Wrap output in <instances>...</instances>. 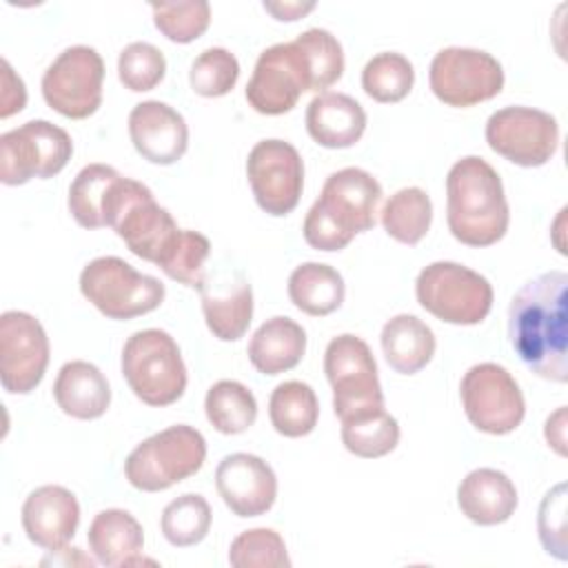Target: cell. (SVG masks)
I'll return each mask as SVG.
<instances>
[{"label": "cell", "instance_id": "7bdbcfd3", "mask_svg": "<svg viewBox=\"0 0 568 568\" xmlns=\"http://www.w3.org/2000/svg\"><path fill=\"white\" fill-rule=\"evenodd\" d=\"M546 442H548V446H552L555 450H557V455H566V437H564V433H566V408L564 406H559L548 419H546Z\"/></svg>", "mask_w": 568, "mask_h": 568}, {"label": "cell", "instance_id": "8d00e7d4", "mask_svg": "<svg viewBox=\"0 0 568 568\" xmlns=\"http://www.w3.org/2000/svg\"><path fill=\"white\" fill-rule=\"evenodd\" d=\"M151 11L155 29L178 44H189L197 40L211 22V4L204 0L153 2Z\"/></svg>", "mask_w": 568, "mask_h": 568}, {"label": "cell", "instance_id": "d590c367", "mask_svg": "<svg viewBox=\"0 0 568 568\" xmlns=\"http://www.w3.org/2000/svg\"><path fill=\"white\" fill-rule=\"evenodd\" d=\"M211 255V242L206 235L200 231L191 229H180L175 235L173 244L164 253V257L158 262L162 273L184 286L197 288L206 273H204V262Z\"/></svg>", "mask_w": 568, "mask_h": 568}, {"label": "cell", "instance_id": "74e56055", "mask_svg": "<svg viewBox=\"0 0 568 568\" xmlns=\"http://www.w3.org/2000/svg\"><path fill=\"white\" fill-rule=\"evenodd\" d=\"M229 561L235 568H288L286 544L273 528H251L240 532L229 548Z\"/></svg>", "mask_w": 568, "mask_h": 568}, {"label": "cell", "instance_id": "f546056e", "mask_svg": "<svg viewBox=\"0 0 568 568\" xmlns=\"http://www.w3.org/2000/svg\"><path fill=\"white\" fill-rule=\"evenodd\" d=\"M120 173L109 164H87L69 186V213L82 229H102L109 191Z\"/></svg>", "mask_w": 568, "mask_h": 568}, {"label": "cell", "instance_id": "836d02e7", "mask_svg": "<svg viewBox=\"0 0 568 568\" xmlns=\"http://www.w3.org/2000/svg\"><path fill=\"white\" fill-rule=\"evenodd\" d=\"M415 84V69L410 60L397 51H382L373 55L362 69V89L368 98L382 104L404 100Z\"/></svg>", "mask_w": 568, "mask_h": 568}, {"label": "cell", "instance_id": "1f68e13d", "mask_svg": "<svg viewBox=\"0 0 568 568\" xmlns=\"http://www.w3.org/2000/svg\"><path fill=\"white\" fill-rule=\"evenodd\" d=\"M342 444L362 459H377L399 444V424L386 408L342 422Z\"/></svg>", "mask_w": 568, "mask_h": 568}, {"label": "cell", "instance_id": "d6986e66", "mask_svg": "<svg viewBox=\"0 0 568 568\" xmlns=\"http://www.w3.org/2000/svg\"><path fill=\"white\" fill-rule=\"evenodd\" d=\"M20 521L31 544L44 550H60L78 530L80 504L69 488L47 484L29 493L22 504Z\"/></svg>", "mask_w": 568, "mask_h": 568}, {"label": "cell", "instance_id": "5b68a950", "mask_svg": "<svg viewBox=\"0 0 568 568\" xmlns=\"http://www.w3.org/2000/svg\"><path fill=\"white\" fill-rule=\"evenodd\" d=\"M204 459V435L189 424H175L146 437L129 453L124 477L138 490L160 493L195 475Z\"/></svg>", "mask_w": 568, "mask_h": 568}, {"label": "cell", "instance_id": "6da1fadb", "mask_svg": "<svg viewBox=\"0 0 568 568\" xmlns=\"http://www.w3.org/2000/svg\"><path fill=\"white\" fill-rule=\"evenodd\" d=\"M568 275L541 273L508 306V337L521 364L550 382L568 379Z\"/></svg>", "mask_w": 568, "mask_h": 568}, {"label": "cell", "instance_id": "e575fe53", "mask_svg": "<svg viewBox=\"0 0 568 568\" xmlns=\"http://www.w3.org/2000/svg\"><path fill=\"white\" fill-rule=\"evenodd\" d=\"M164 539L175 548L200 544L211 528V506L197 493H184L169 501L160 517Z\"/></svg>", "mask_w": 568, "mask_h": 568}, {"label": "cell", "instance_id": "8992f818", "mask_svg": "<svg viewBox=\"0 0 568 568\" xmlns=\"http://www.w3.org/2000/svg\"><path fill=\"white\" fill-rule=\"evenodd\" d=\"M422 308L446 324L475 326L493 308V286L477 271L457 262H433L415 280Z\"/></svg>", "mask_w": 568, "mask_h": 568}, {"label": "cell", "instance_id": "d4e9b609", "mask_svg": "<svg viewBox=\"0 0 568 568\" xmlns=\"http://www.w3.org/2000/svg\"><path fill=\"white\" fill-rule=\"evenodd\" d=\"M89 550L102 566L138 564L144 548V530L140 521L122 508L100 510L87 532Z\"/></svg>", "mask_w": 568, "mask_h": 568}, {"label": "cell", "instance_id": "7c38bea8", "mask_svg": "<svg viewBox=\"0 0 568 568\" xmlns=\"http://www.w3.org/2000/svg\"><path fill=\"white\" fill-rule=\"evenodd\" d=\"M468 422L488 435L513 433L526 415V402L515 377L495 362L470 366L459 384Z\"/></svg>", "mask_w": 568, "mask_h": 568}, {"label": "cell", "instance_id": "ab89813d", "mask_svg": "<svg viewBox=\"0 0 568 568\" xmlns=\"http://www.w3.org/2000/svg\"><path fill=\"white\" fill-rule=\"evenodd\" d=\"M166 73L164 53L151 42H131L120 51L118 78L129 91H151Z\"/></svg>", "mask_w": 568, "mask_h": 568}, {"label": "cell", "instance_id": "3957f363", "mask_svg": "<svg viewBox=\"0 0 568 568\" xmlns=\"http://www.w3.org/2000/svg\"><path fill=\"white\" fill-rule=\"evenodd\" d=\"M382 184L364 169L346 166L331 173L304 217V240L315 251H342L357 233L375 226Z\"/></svg>", "mask_w": 568, "mask_h": 568}, {"label": "cell", "instance_id": "30bf717a", "mask_svg": "<svg viewBox=\"0 0 568 568\" xmlns=\"http://www.w3.org/2000/svg\"><path fill=\"white\" fill-rule=\"evenodd\" d=\"M428 82L439 102L464 109L499 95L504 89V69L488 51L446 47L435 53Z\"/></svg>", "mask_w": 568, "mask_h": 568}, {"label": "cell", "instance_id": "cb8c5ba5", "mask_svg": "<svg viewBox=\"0 0 568 568\" xmlns=\"http://www.w3.org/2000/svg\"><path fill=\"white\" fill-rule=\"evenodd\" d=\"M248 359L262 375L295 368L306 353V331L286 315H275L257 326L248 342Z\"/></svg>", "mask_w": 568, "mask_h": 568}, {"label": "cell", "instance_id": "7a4b0ae2", "mask_svg": "<svg viewBox=\"0 0 568 568\" xmlns=\"http://www.w3.org/2000/svg\"><path fill=\"white\" fill-rule=\"evenodd\" d=\"M446 222L453 237L466 246L499 242L510 222V209L499 173L479 155L457 160L446 175Z\"/></svg>", "mask_w": 568, "mask_h": 568}, {"label": "cell", "instance_id": "277c9868", "mask_svg": "<svg viewBox=\"0 0 568 568\" xmlns=\"http://www.w3.org/2000/svg\"><path fill=\"white\" fill-rule=\"evenodd\" d=\"M122 375L146 406H171L186 390V366L178 342L162 328L135 331L122 348Z\"/></svg>", "mask_w": 568, "mask_h": 568}, {"label": "cell", "instance_id": "484cf974", "mask_svg": "<svg viewBox=\"0 0 568 568\" xmlns=\"http://www.w3.org/2000/svg\"><path fill=\"white\" fill-rule=\"evenodd\" d=\"M384 357L395 373L415 375L435 355V333L433 328L415 315L399 313L390 317L379 335Z\"/></svg>", "mask_w": 568, "mask_h": 568}, {"label": "cell", "instance_id": "4dcf8cb0", "mask_svg": "<svg viewBox=\"0 0 568 568\" xmlns=\"http://www.w3.org/2000/svg\"><path fill=\"white\" fill-rule=\"evenodd\" d=\"M433 222V202L419 186H406L393 193L382 209L384 231L402 242L417 244L430 229Z\"/></svg>", "mask_w": 568, "mask_h": 568}, {"label": "cell", "instance_id": "60d3db41", "mask_svg": "<svg viewBox=\"0 0 568 568\" xmlns=\"http://www.w3.org/2000/svg\"><path fill=\"white\" fill-rule=\"evenodd\" d=\"M537 530H539V541L544 550L557 559L568 557V541H566V484H557L550 488L541 504H539V515H537Z\"/></svg>", "mask_w": 568, "mask_h": 568}, {"label": "cell", "instance_id": "f1b7e54d", "mask_svg": "<svg viewBox=\"0 0 568 568\" xmlns=\"http://www.w3.org/2000/svg\"><path fill=\"white\" fill-rule=\"evenodd\" d=\"M204 413L217 433L240 435L255 424L257 402L242 382L220 379L206 390Z\"/></svg>", "mask_w": 568, "mask_h": 568}, {"label": "cell", "instance_id": "ba28073f", "mask_svg": "<svg viewBox=\"0 0 568 568\" xmlns=\"http://www.w3.org/2000/svg\"><path fill=\"white\" fill-rule=\"evenodd\" d=\"M324 373L339 422L384 408L377 362L362 337L353 333L333 337L324 351Z\"/></svg>", "mask_w": 568, "mask_h": 568}, {"label": "cell", "instance_id": "b9f144b4", "mask_svg": "<svg viewBox=\"0 0 568 568\" xmlns=\"http://www.w3.org/2000/svg\"><path fill=\"white\" fill-rule=\"evenodd\" d=\"M2 93H0V118H9L24 109L27 102V89L20 75L13 73L9 60L2 58Z\"/></svg>", "mask_w": 568, "mask_h": 568}, {"label": "cell", "instance_id": "5bb4252c", "mask_svg": "<svg viewBox=\"0 0 568 568\" xmlns=\"http://www.w3.org/2000/svg\"><path fill=\"white\" fill-rule=\"evenodd\" d=\"M246 178L257 206L275 217L288 215L304 189V162L297 149L280 138L260 140L246 158Z\"/></svg>", "mask_w": 568, "mask_h": 568}, {"label": "cell", "instance_id": "d6a6232c", "mask_svg": "<svg viewBox=\"0 0 568 568\" xmlns=\"http://www.w3.org/2000/svg\"><path fill=\"white\" fill-rule=\"evenodd\" d=\"M302 53L306 75H308V91H322L335 84L344 73V51L339 40L320 27H311L302 31L293 40Z\"/></svg>", "mask_w": 568, "mask_h": 568}, {"label": "cell", "instance_id": "8fae6325", "mask_svg": "<svg viewBox=\"0 0 568 568\" xmlns=\"http://www.w3.org/2000/svg\"><path fill=\"white\" fill-rule=\"evenodd\" d=\"M104 60L87 44L67 47L42 73V98L60 115L84 120L102 104Z\"/></svg>", "mask_w": 568, "mask_h": 568}, {"label": "cell", "instance_id": "4316f807", "mask_svg": "<svg viewBox=\"0 0 568 568\" xmlns=\"http://www.w3.org/2000/svg\"><path fill=\"white\" fill-rule=\"evenodd\" d=\"M344 277L328 264L304 262L288 275V297L302 313L324 317L337 311L344 302Z\"/></svg>", "mask_w": 568, "mask_h": 568}, {"label": "cell", "instance_id": "ffe728a7", "mask_svg": "<svg viewBox=\"0 0 568 568\" xmlns=\"http://www.w3.org/2000/svg\"><path fill=\"white\" fill-rule=\"evenodd\" d=\"M197 291L202 300V313L213 337L220 342H235L244 337L253 320V291L244 275H206Z\"/></svg>", "mask_w": 568, "mask_h": 568}, {"label": "cell", "instance_id": "9c48e42d", "mask_svg": "<svg viewBox=\"0 0 568 568\" xmlns=\"http://www.w3.org/2000/svg\"><path fill=\"white\" fill-rule=\"evenodd\" d=\"M73 153L71 135L49 120H29L0 135V182L20 186L58 175Z\"/></svg>", "mask_w": 568, "mask_h": 568}, {"label": "cell", "instance_id": "52a82bcc", "mask_svg": "<svg viewBox=\"0 0 568 568\" xmlns=\"http://www.w3.org/2000/svg\"><path fill=\"white\" fill-rule=\"evenodd\" d=\"M82 295L109 320H133L155 311L164 300V284L135 271L115 255L91 260L80 273Z\"/></svg>", "mask_w": 568, "mask_h": 568}, {"label": "cell", "instance_id": "9a60e30c", "mask_svg": "<svg viewBox=\"0 0 568 568\" xmlns=\"http://www.w3.org/2000/svg\"><path fill=\"white\" fill-rule=\"evenodd\" d=\"M49 337L42 324L24 311L0 315V382L11 395L31 393L49 366Z\"/></svg>", "mask_w": 568, "mask_h": 568}, {"label": "cell", "instance_id": "ee69618b", "mask_svg": "<svg viewBox=\"0 0 568 568\" xmlns=\"http://www.w3.org/2000/svg\"><path fill=\"white\" fill-rule=\"evenodd\" d=\"M264 9L268 13L275 16V20H286V22H293L297 18H302L304 13L313 11L315 9V2H264Z\"/></svg>", "mask_w": 568, "mask_h": 568}, {"label": "cell", "instance_id": "603a6c76", "mask_svg": "<svg viewBox=\"0 0 568 568\" xmlns=\"http://www.w3.org/2000/svg\"><path fill=\"white\" fill-rule=\"evenodd\" d=\"M58 408L73 419H98L111 404V386L104 373L84 359L67 362L53 382Z\"/></svg>", "mask_w": 568, "mask_h": 568}, {"label": "cell", "instance_id": "83f0119b", "mask_svg": "<svg viewBox=\"0 0 568 568\" xmlns=\"http://www.w3.org/2000/svg\"><path fill=\"white\" fill-rule=\"evenodd\" d=\"M268 417L273 428L284 437H304L313 433L320 417L315 390L300 379L282 382L268 397Z\"/></svg>", "mask_w": 568, "mask_h": 568}, {"label": "cell", "instance_id": "e0dca14e", "mask_svg": "<svg viewBox=\"0 0 568 568\" xmlns=\"http://www.w3.org/2000/svg\"><path fill=\"white\" fill-rule=\"evenodd\" d=\"M215 488L233 515L260 517L275 504L277 477L262 457L231 453L215 468Z\"/></svg>", "mask_w": 568, "mask_h": 568}, {"label": "cell", "instance_id": "2e32d148", "mask_svg": "<svg viewBox=\"0 0 568 568\" xmlns=\"http://www.w3.org/2000/svg\"><path fill=\"white\" fill-rule=\"evenodd\" d=\"M308 91V75L295 42H277L264 49L246 84V102L262 115L288 113Z\"/></svg>", "mask_w": 568, "mask_h": 568}, {"label": "cell", "instance_id": "f35d334b", "mask_svg": "<svg viewBox=\"0 0 568 568\" xmlns=\"http://www.w3.org/2000/svg\"><path fill=\"white\" fill-rule=\"evenodd\" d=\"M237 78H240V62L224 47L204 49L191 62V71H189V84L202 98L226 95L237 84Z\"/></svg>", "mask_w": 568, "mask_h": 568}, {"label": "cell", "instance_id": "7402d4cb", "mask_svg": "<svg viewBox=\"0 0 568 568\" xmlns=\"http://www.w3.org/2000/svg\"><path fill=\"white\" fill-rule=\"evenodd\" d=\"M513 479L497 468L470 470L457 488L459 510L477 526H497L510 519L517 508Z\"/></svg>", "mask_w": 568, "mask_h": 568}, {"label": "cell", "instance_id": "4fadbf2b", "mask_svg": "<svg viewBox=\"0 0 568 568\" xmlns=\"http://www.w3.org/2000/svg\"><path fill=\"white\" fill-rule=\"evenodd\" d=\"M488 146L508 162L526 169L544 166L559 146L557 120L532 106H504L486 122Z\"/></svg>", "mask_w": 568, "mask_h": 568}, {"label": "cell", "instance_id": "ac0fdd59", "mask_svg": "<svg viewBox=\"0 0 568 568\" xmlns=\"http://www.w3.org/2000/svg\"><path fill=\"white\" fill-rule=\"evenodd\" d=\"M135 151L153 164H173L189 149V126L180 111L160 100H144L129 113Z\"/></svg>", "mask_w": 568, "mask_h": 568}, {"label": "cell", "instance_id": "44dd1931", "mask_svg": "<svg viewBox=\"0 0 568 568\" xmlns=\"http://www.w3.org/2000/svg\"><path fill=\"white\" fill-rule=\"evenodd\" d=\"M306 131L324 149H348L366 131L364 106L339 91L317 93L306 106Z\"/></svg>", "mask_w": 568, "mask_h": 568}]
</instances>
